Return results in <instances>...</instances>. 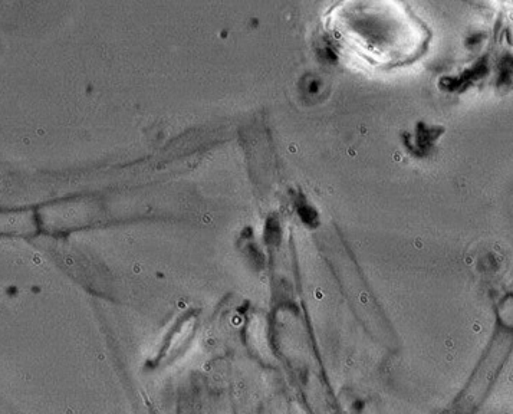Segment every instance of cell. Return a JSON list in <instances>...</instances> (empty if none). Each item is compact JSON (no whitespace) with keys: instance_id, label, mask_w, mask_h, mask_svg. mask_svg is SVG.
I'll return each instance as SVG.
<instances>
[{"instance_id":"obj_1","label":"cell","mask_w":513,"mask_h":414,"mask_svg":"<svg viewBox=\"0 0 513 414\" xmlns=\"http://www.w3.org/2000/svg\"><path fill=\"white\" fill-rule=\"evenodd\" d=\"M299 216L302 219L304 223H306L308 226H316L318 224V214L316 211L309 206H301L299 207Z\"/></svg>"}]
</instances>
